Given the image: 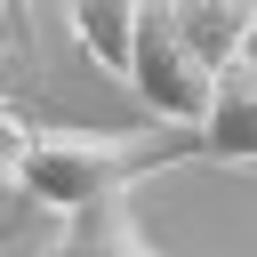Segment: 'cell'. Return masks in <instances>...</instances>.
Instances as JSON below:
<instances>
[{
    "label": "cell",
    "instance_id": "obj_1",
    "mask_svg": "<svg viewBox=\"0 0 257 257\" xmlns=\"http://www.w3.org/2000/svg\"><path fill=\"white\" fill-rule=\"evenodd\" d=\"M177 161H193V128H185V120H169V128H128V137L24 120L16 145H8L0 185H16L24 209L64 217V209H80V201H96V193H112V185H145L153 169H177Z\"/></svg>",
    "mask_w": 257,
    "mask_h": 257
},
{
    "label": "cell",
    "instance_id": "obj_2",
    "mask_svg": "<svg viewBox=\"0 0 257 257\" xmlns=\"http://www.w3.org/2000/svg\"><path fill=\"white\" fill-rule=\"evenodd\" d=\"M209 64L193 56V40L177 32V16H169V0H145L137 8V40H128V88L145 96V112H161V120H201V104H209Z\"/></svg>",
    "mask_w": 257,
    "mask_h": 257
},
{
    "label": "cell",
    "instance_id": "obj_3",
    "mask_svg": "<svg viewBox=\"0 0 257 257\" xmlns=\"http://www.w3.org/2000/svg\"><path fill=\"white\" fill-rule=\"evenodd\" d=\"M48 257H161V249L145 241V225H137V185H112V193L64 209Z\"/></svg>",
    "mask_w": 257,
    "mask_h": 257
},
{
    "label": "cell",
    "instance_id": "obj_4",
    "mask_svg": "<svg viewBox=\"0 0 257 257\" xmlns=\"http://www.w3.org/2000/svg\"><path fill=\"white\" fill-rule=\"evenodd\" d=\"M193 161H257V72L233 56L209 80V104L193 120Z\"/></svg>",
    "mask_w": 257,
    "mask_h": 257
},
{
    "label": "cell",
    "instance_id": "obj_5",
    "mask_svg": "<svg viewBox=\"0 0 257 257\" xmlns=\"http://www.w3.org/2000/svg\"><path fill=\"white\" fill-rule=\"evenodd\" d=\"M137 8H145V0H64L72 40L88 48V64H96L112 88H128V40H137Z\"/></svg>",
    "mask_w": 257,
    "mask_h": 257
},
{
    "label": "cell",
    "instance_id": "obj_6",
    "mask_svg": "<svg viewBox=\"0 0 257 257\" xmlns=\"http://www.w3.org/2000/svg\"><path fill=\"white\" fill-rule=\"evenodd\" d=\"M249 8L257 0H169V16H177V32L193 40V56L217 72V64H233V48H241V24H249Z\"/></svg>",
    "mask_w": 257,
    "mask_h": 257
},
{
    "label": "cell",
    "instance_id": "obj_7",
    "mask_svg": "<svg viewBox=\"0 0 257 257\" xmlns=\"http://www.w3.org/2000/svg\"><path fill=\"white\" fill-rule=\"evenodd\" d=\"M0 24H8V40H16V56L32 64V0H0Z\"/></svg>",
    "mask_w": 257,
    "mask_h": 257
},
{
    "label": "cell",
    "instance_id": "obj_8",
    "mask_svg": "<svg viewBox=\"0 0 257 257\" xmlns=\"http://www.w3.org/2000/svg\"><path fill=\"white\" fill-rule=\"evenodd\" d=\"M233 56H241V64L257 72V8H249V24H241V48H233Z\"/></svg>",
    "mask_w": 257,
    "mask_h": 257
},
{
    "label": "cell",
    "instance_id": "obj_9",
    "mask_svg": "<svg viewBox=\"0 0 257 257\" xmlns=\"http://www.w3.org/2000/svg\"><path fill=\"white\" fill-rule=\"evenodd\" d=\"M0 88H8V64H0Z\"/></svg>",
    "mask_w": 257,
    "mask_h": 257
}]
</instances>
